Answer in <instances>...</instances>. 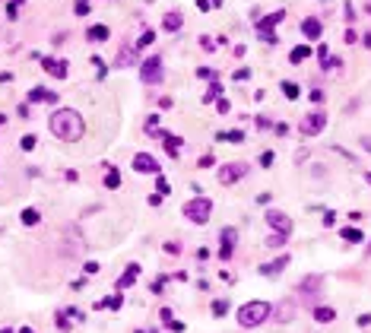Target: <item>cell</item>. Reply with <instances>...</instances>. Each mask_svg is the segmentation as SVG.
I'll return each instance as SVG.
<instances>
[{
	"label": "cell",
	"mask_w": 371,
	"mask_h": 333,
	"mask_svg": "<svg viewBox=\"0 0 371 333\" xmlns=\"http://www.w3.org/2000/svg\"><path fill=\"white\" fill-rule=\"evenodd\" d=\"M216 99H222V82L219 79H210V89L203 92V102H216Z\"/></svg>",
	"instance_id": "obj_21"
},
{
	"label": "cell",
	"mask_w": 371,
	"mask_h": 333,
	"mask_svg": "<svg viewBox=\"0 0 371 333\" xmlns=\"http://www.w3.org/2000/svg\"><path fill=\"white\" fill-rule=\"evenodd\" d=\"M152 41H155V32L152 29H143V35L137 38V51H140V48H149Z\"/></svg>",
	"instance_id": "obj_29"
},
{
	"label": "cell",
	"mask_w": 371,
	"mask_h": 333,
	"mask_svg": "<svg viewBox=\"0 0 371 333\" xmlns=\"http://www.w3.org/2000/svg\"><path fill=\"white\" fill-rule=\"evenodd\" d=\"M285 244V235H276V232H273L270 238H267V247H282Z\"/></svg>",
	"instance_id": "obj_33"
},
{
	"label": "cell",
	"mask_w": 371,
	"mask_h": 333,
	"mask_svg": "<svg viewBox=\"0 0 371 333\" xmlns=\"http://www.w3.org/2000/svg\"><path fill=\"white\" fill-rule=\"evenodd\" d=\"M42 67H45V73L54 76V79H67V73H70V64L67 61H54V57H42Z\"/></svg>",
	"instance_id": "obj_9"
},
{
	"label": "cell",
	"mask_w": 371,
	"mask_h": 333,
	"mask_svg": "<svg viewBox=\"0 0 371 333\" xmlns=\"http://www.w3.org/2000/svg\"><path fill=\"white\" fill-rule=\"evenodd\" d=\"M181 213H184V219L197 222V225H207L210 216H213V200L210 197H190Z\"/></svg>",
	"instance_id": "obj_3"
},
{
	"label": "cell",
	"mask_w": 371,
	"mask_h": 333,
	"mask_svg": "<svg viewBox=\"0 0 371 333\" xmlns=\"http://www.w3.org/2000/svg\"><path fill=\"white\" fill-rule=\"evenodd\" d=\"M134 64H137V45H124L114 57V67L124 70V67H134Z\"/></svg>",
	"instance_id": "obj_12"
},
{
	"label": "cell",
	"mask_w": 371,
	"mask_h": 333,
	"mask_svg": "<svg viewBox=\"0 0 371 333\" xmlns=\"http://www.w3.org/2000/svg\"><path fill=\"white\" fill-rule=\"evenodd\" d=\"M108 35H111V29H108V26H102V22H95V26H89V29H86V38H89V41H95V45L108 41Z\"/></svg>",
	"instance_id": "obj_16"
},
{
	"label": "cell",
	"mask_w": 371,
	"mask_h": 333,
	"mask_svg": "<svg viewBox=\"0 0 371 333\" xmlns=\"http://www.w3.org/2000/svg\"><path fill=\"white\" fill-rule=\"evenodd\" d=\"M19 333H32V330H29V327H22V330H19Z\"/></svg>",
	"instance_id": "obj_56"
},
{
	"label": "cell",
	"mask_w": 371,
	"mask_h": 333,
	"mask_svg": "<svg viewBox=\"0 0 371 333\" xmlns=\"http://www.w3.org/2000/svg\"><path fill=\"white\" fill-rule=\"evenodd\" d=\"M0 333H13V330H10V327H4V330H0Z\"/></svg>",
	"instance_id": "obj_55"
},
{
	"label": "cell",
	"mask_w": 371,
	"mask_h": 333,
	"mask_svg": "<svg viewBox=\"0 0 371 333\" xmlns=\"http://www.w3.org/2000/svg\"><path fill=\"white\" fill-rule=\"evenodd\" d=\"M57 327H61V330H67V327H70V320H67V311H61V314H57Z\"/></svg>",
	"instance_id": "obj_44"
},
{
	"label": "cell",
	"mask_w": 371,
	"mask_h": 333,
	"mask_svg": "<svg viewBox=\"0 0 371 333\" xmlns=\"http://www.w3.org/2000/svg\"><path fill=\"white\" fill-rule=\"evenodd\" d=\"M279 89H282V95H285L289 102H295L298 95H302V89H298V82H289V79H282V82H279Z\"/></svg>",
	"instance_id": "obj_23"
},
{
	"label": "cell",
	"mask_w": 371,
	"mask_h": 333,
	"mask_svg": "<svg viewBox=\"0 0 371 333\" xmlns=\"http://www.w3.org/2000/svg\"><path fill=\"white\" fill-rule=\"evenodd\" d=\"M83 270H86V276H95V273H99V264H95V260H92V264H86Z\"/></svg>",
	"instance_id": "obj_47"
},
{
	"label": "cell",
	"mask_w": 371,
	"mask_h": 333,
	"mask_svg": "<svg viewBox=\"0 0 371 333\" xmlns=\"http://www.w3.org/2000/svg\"><path fill=\"white\" fill-rule=\"evenodd\" d=\"M48 127H51V134L64 143H76L83 140L86 134V124H83V114L73 111V108H57L51 117H48Z\"/></svg>",
	"instance_id": "obj_1"
},
{
	"label": "cell",
	"mask_w": 371,
	"mask_h": 333,
	"mask_svg": "<svg viewBox=\"0 0 371 333\" xmlns=\"http://www.w3.org/2000/svg\"><path fill=\"white\" fill-rule=\"evenodd\" d=\"M320 67H324V70H337V67H343V61H340V57H327V61H320Z\"/></svg>",
	"instance_id": "obj_37"
},
{
	"label": "cell",
	"mask_w": 371,
	"mask_h": 333,
	"mask_svg": "<svg viewBox=\"0 0 371 333\" xmlns=\"http://www.w3.org/2000/svg\"><path fill=\"white\" fill-rule=\"evenodd\" d=\"M216 108H219V114H229V108H232V105L225 102V99H216Z\"/></svg>",
	"instance_id": "obj_43"
},
{
	"label": "cell",
	"mask_w": 371,
	"mask_h": 333,
	"mask_svg": "<svg viewBox=\"0 0 371 333\" xmlns=\"http://www.w3.org/2000/svg\"><path fill=\"white\" fill-rule=\"evenodd\" d=\"M308 95H311V102H314V105H324V92H320V89H311Z\"/></svg>",
	"instance_id": "obj_41"
},
{
	"label": "cell",
	"mask_w": 371,
	"mask_h": 333,
	"mask_svg": "<svg viewBox=\"0 0 371 333\" xmlns=\"http://www.w3.org/2000/svg\"><path fill=\"white\" fill-rule=\"evenodd\" d=\"M137 276H140V264H127V270L117 276V282H114V289L117 292H124V289H130V285L137 282Z\"/></svg>",
	"instance_id": "obj_11"
},
{
	"label": "cell",
	"mask_w": 371,
	"mask_h": 333,
	"mask_svg": "<svg viewBox=\"0 0 371 333\" xmlns=\"http://www.w3.org/2000/svg\"><path fill=\"white\" fill-rule=\"evenodd\" d=\"M371 324V314H362V317H358V327H368Z\"/></svg>",
	"instance_id": "obj_49"
},
{
	"label": "cell",
	"mask_w": 371,
	"mask_h": 333,
	"mask_svg": "<svg viewBox=\"0 0 371 333\" xmlns=\"http://www.w3.org/2000/svg\"><path fill=\"white\" fill-rule=\"evenodd\" d=\"M260 41H267V45H279V35H276V32H260Z\"/></svg>",
	"instance_id": "obj_38"
},
{
	"label": "cell",
	"mask_w": 371,
	"mask_h": 333,
	"mask_svg": "<svg viewBox=\"0 0 371 333\" xmlns=\"http://www.w3.org/2000/svg\"><path fill=\"white\" fill-rule=\"evenodd\" d=\"M267 225L276 235H285V238H289V232H292V219L285 216V213H279V210H270L267 213Z\"/></svg>",
	"instance_id": "obj_7"
},
{
	"label": "cell",
	"mask_w": 371,
	"mask_h": 333,
	"mask_svg": "<svg viewBox=\"0 0 371 333\" xmlns=\"http://www.w3.org/2000/svg\"><path fill=\"white\" fill-rule=\"evenodd\" d=\"M314 317L320 320V324H330V320L337 317V311H333V308H327V305H320V308H314Z\"/></svg>",
	"instance_id": "obj_26"
},
{
	"label": "cell",
	"mask_w": 371,
	"mask_h": 333,
	"mask_svg": "<svg viewBox=\"0 0 371 333\" xmlns=\"http://www.w3.org/2000/svg\"><path fill=\"white\" fill-rule=\"evenodd\" d=\"M162 140H165V143H162L165 152H169L172 159H178V152H181V143H184V140H181V137H175V134H165Z\"/></svg>",
	"instance_id": "obj_18"
},
{
	"label": "cell",
	"mask_w": 371,
	"mask_h": 333,
	"mask_svg": "<svg viewBox=\"0 0 371 333\" xmlns=\"http://www.w3.org/2000/svg\"><path fill=\"white\" fill-rule=\"evenodd\" d=\"M181 26H184V16L178 13V10H175V13H165V19H162V29L165 32H178Z\"/></svg>",
	"instance_id": "obj_19"
},
{
	"label": "cell",
	"mask_w": 371,
	"mask_h": 333,
	"mask_svg": "<svg viewBox=\"0 0 371 333\" xmlns=\"http://www.w3.org/2000/svg\"><path fill=\"white\" fill-rule=\"evenodd\" d=\"M210 4H213V7H222V0H210Z\"/></svg>",
	"instance_id": "obj_53"
},
{
	"label": "cell",
	"mask_w": 371,
	"mask_h": 333,
	"mask_svg": "<svg viewBox=\"0 0 371 333\" xmlns=\"http://www.w3.org/2000/svg\"><path fill=\"white\" fill-rule=\"evenodd\" d=\"M365 181H368V184H371V172H365Z\"/></svg>",
	"instance_id": "obj_54"
},
{
	"label": "cell",
	"mask_w": 371,
	"mask_h": 333,
	"mask_svg": "<svg viewBox=\"0 0 371 333\" xmlns=\"http://www.w3.org/2000/svg\"><path fill=\"white\" fill-rule=\"evenodd\" d=\"M327 57H330V51H327V45H320V48H317V61H327Z\"/></svg>",
	"instance_id": "obj_48"
},
{
	"label": "cell",
	"mask_w": 371,
	"mask_h": 333,
	"mask_svg": "<svg viewBox=\"0 0 371 333\" xmlns=\"http://www.w3.org/2000/svg\"><path fill=\"white\" fill-rule=\"evenodd\" d=\"M298 130H302L305 137H320L327 130V114L324 111H311V114H305L302 121H298Z\"/></svg>",
	"instance_id": "obj_5"
},
{
	"label": "cell",
	"mask_w": 371,
	"mask_h": 333,
	"mask_svg": "<svg viewBox=\"0 0 371 333\" xmlns=\"http://www.w3.org/2000/svg\"><path fill=\"white\" fill-rule=\"evenodd\" d=\"M216 140H225V143H244V134H241V130H219Z\"/></svg>",
	"instance_id": "obj_24"
},
{
	"label": "cell",
	"mask_w": 371,
	"mask_h": 333,
	"mask_svg": "<svg viewBox=\"0 0 371 333\" xmlns=\"http://www.w3.org/2000/svg\"><path fill=\"white\" fill-rule=\"evenodd\" d=\"M340 235H343V241H349V244H358V241L365 238V235H362V229H352V225H349V229H343Z\"/></svg>",
	"instance_id": "obj_27"
},
{
	"label": "cell",
	"mask_w": 371,
	"mask_h": 333,
	"mask_svg": "<svg viewBox=\"0 0 371 333\" xmlns=\"http://www.w3.org/2000/svg\"><path fill=\"white\" fill-rule=\"evenodd\" d=\"M19 7H22V0H7V19H16Z\"/></svg>",
	"instance_id": "obj_30"
},
{
	"label": "cell",
	"mask_w": 371,
	"mask_h": 333,
	"mask_svg": "<svg viewBox=\"0 0 371 333\" xmlns=\"http://www.w3.org/2000/svg\"><path fill=\"white\" fill-rule=\"evenodd\" d=\"M105 187H108V190H117V187H121V172H117V169H108V172H105Z\"/></svg>",
	"instance_id": "obj_25"
},
{
	"label": "cell",
	"mask_w": 371,
	"mask_h": 333,
	"mask_svg": "<svg viewBox=\"0 0 371 333\" xmlns=\"http://www.w3.org/2000/svg\"><path fill=\"white\" fill-rule=\"evenodd\" d=\"M248 76H251V70H248V67H241V70H235V79H238V82H241V79H248Z\"/></svg>",
	"instance_id": "obj_45"
},
{
	"label": "cell",
	"mask_w": 371,
	"mask_h": 333,
	"mask_svg": "<svg viewBox=\"0 0 371 333\" xmlns=\"http://www.w3.org/2000/svg\"><path fill=\"white\" fill-rule=\"evenodd\" d=\"M35 143H38V140H35L32 134H26V137H22V140H19V146H22V149H26V152H32V149H35Z\"/></svg>",
	"instance_id": "obj_34"
},
{
	"label": "cell",
	"mask_w": 371,
	"mask_h": 333,
	"mask_svg": "<svg viewBox=\"0 0 371 333\" xmlns=\"http://www.w3.org/2000/svg\"><path fill=\"white\" fill-rule=\"evenodd\" d=\"M343 13H346V22H355V10H352V4H346Z\"/></svg>",
	"instance_id": "obj_42"
},
{
	"label": "cell",
	"mask_w": 371,
	"mask_h": 333,
	"mask_svg": "<svg viewBox=\"0 0 371 333\" xmlns=\"http://www.w3.org/2000/svg\"><path fill=\"white\" fill-rule=\"evenodd\" d=\"M197 76H200V79H219V73H216V70H210V67H200Z\"/></svg>",
	"instance_id": "obj_35"
},
{
	"label": "cell",
	"mask_w": 371,
	"mask_h": 333,
	"mask_svg": "<svg viewBox=\"0 0 371 333\" xmlns=\"http://www.w3.org/2000/svg\"><path fill=\"white\" fill-rule=\"evenodd\" d=\"M134 333H146V330H134Z\"/></svg>",
	"instance_id": "obj_57"
},
{
	"label": "cell",
	"mask_w": 371,
	"mask_h": 333,
	"mask_svg": "<svg viewBox=\"0 0 371 333\" xmlns=\"http://www.w3.org/2000/svg\"><path fill=\"white\" fill-rule=\"evenodd\" d=\"M273 162H276V152H273V149H267V152H260V165H263V169H270V165Z\"/></svg>",
	"instance_id": "obj_32"
},
{
	"label": "cell",
	"mask_w": 371,
	"mask_h": 333,
	"mask_svg": "<svg viewBox=\"0 0 371 333\" xmlns=\"http://www.w3.org/2000/svg\"><path fill=\"white\" fill-rule=\"evenodd\" d=\"M155 194H172V184H169V178H165V175H155Z\"/></svg>",
	"instance_id": "obj_28"
},
{
	"label": "cell",
	"mask_w": 371,
	"mask_h": 333,
	"mask_svg": "<svg viewBox=\"0 0 371 333\" xmlns=\"http://www.w3.org/2000/svg\"><path fill=\"white\" fill-rule=\"evenodd\" d=\"M362 149H365V152H371V137H362Z\"/></svg>",
	"instance_id": "obj_51"
},
{
	"label": "cell",
	"mask_w": 371,
	"mask_h": 333,
	"mask_svg": "<svg viewBox=\"0 0 371 333\" xmlns=\"http://www.w3.org/2000/svg\"><path fill=\"white\" fill-rule=\"evenodd\" d=\"M244 175H248L244 162H229V165H222V169H219V184H235V181H241Z\"/></svg>",
	"instance_id": "obj_6"
},
{
	"label": "cell",
	"mask_w": 371,
	"mask_h": 333,
	"mask_svg": "<svg viewBox=\"0 0 371 333\" xmlns=\"http://www.w3.org/2000/svg\"><path fill=\"white\" fill-rule=\"evenodd\" d=\"M285 264H289V257H285V254H282L279 260H273V264H263V267H260V276H279V273H282V267H285Z\"/></svg>",
	"instance_id": "obj_17"
},
{
	"label": "cell",
	"mask_w": 371,
	"mask_h": 333,
	"mask_svg": "<svg viewBox=\"0 0 371 333\" xmlns=\"http://www.w3.org/2000/svg\"><path fill=\"white\" fill-rule=\"evenodd\" d=\"M282 19H285L282 10H276V13H270V16H263V19H257V35H260V32H273V26H279Z\"/></svg>",
	"instance_id": "obj_15"
},
{
	"label": "cell",
	"mask_w": 371,
	"mask_h": 333,
	"mask_svg": "<svg viewBox=\"0 0 371 333\" xmlns=\"http://www.w3.org/2000/svg\"><path fill=\"white\" fill-rule=\"evenodd\" d=\"M225 311H229V302H225V299H216V302H213V314H216V317H222Z\"/></svg>",
	"instance_id": "obj_31"
},
{
	"label": "cell",
	"mask_w": 371,
	"mask_h": 333,
	"mask_svg": "<svg viewBox=\"0 0 371 333\" xmlns=\"http://www.w3.org/2000/svg\"><path fill=\"white\" fill-rule=\"evenodd\" d=\"M197 7H200V10H203V13H207V10H210V7H213V4H210V0H197Z\"/></svg>",
	"instance_id": "obj_50"
},
{
	"label": "cell",
	"mask_w": 371,
	"mask_h": 333,
	"mask_svg": "<svg viewBox=\"0 0 371 333\" xmlns=\"http://www.w3.org/2000/svg\"><path fill=\"white\" fill-rule=\"evenodd\" d=\"M333 222H337V213H330V210H327V213H324V225H327V229H330V225H333Z\"/></svg>",
	"instance_id": "obj_46"
},
{
	"label": "cell",
	"mask_w": 371,
	"mask_h": 333,
	"mask_svg": "<svg viewBox=\"0 0 371 333\" xmlns=\"http://www.w3.org/2000/svg\"><path fill=\"white\" fill-rule=\"evenodd\" d=\"M362 45H365V48H371V32H368V35H365V38H362Z\"/></svg>",
	"instance_id": "obj_52"
},
{
	"label": "cell",
	"mask_w": 371,
	"mask_h": 333,
	"mask_svg": "<svg viewBox=\"0 0 371 333\" xmlns=\"http://www.w3.org/2000/svg\"><path fill=\"white\" fill-rule=\"evenodd\" d=\"M235 241H238V232L232 229V225H229V229H222V235H219V257L222 260H229L232 257V251H235Z\"/></svg>",
	"instance_id": "obj_10"
},
{
	"label": "cell",
	"mask_w": 371,
	"mask_h": 333,
	"mask_svg": "<svg viewBox=\"0 0 371 333\" xmlns=\"http://www.w3.org/2000/svg\"><path fill=\"white\" fill-rule=\"evenodd\" d=\"M308 54H311L308 45H295L292 51H289V61H292V64H302V61H308Z\"/></svg>",
	"instance_id": "obj_22"
},
{
	"label": "cell",
	"mask_w": 371,
	"mask_h": 333,
	"mask_svg": "<svg viewBox=\"0 0 371 333\" xmlns=\"http://www.w3.org/2000/svg\"><path fill=\"white\" fill-rule=\"evenodd\" d=\"M162 76H165V70H162V57L159 54H152V57H146V61L140 64V79L146 82V86L162 82Z\"/></svg>",
	"instance_id": "obj_4"
},
{
	"label": "cell",
	"mask_w": 371,
	"mask_h": 333,
	"mask_svg": "<svg viewBox=\"0 0 371 333\" xmlns=\"http://www.w3.org/2000/svg\"><path fill=\"white\" fill-rule=\"evenodd\" d=\"M121 305H124V295H111V299H105V308H114V311H117Z\"/></svg>",
	"instance_id": "obj_36"
},
{
	"label": "cell",
	"mask_w": 371,
	"mask_h": 333,
	"mask_svg": "<svg viewBox=\"0 0 371 333\" xmlns=\"http://www.w3.org/2000/svg\"><path fill=\"white\" fill-rule=\"evenodd\" d=\"M302 35H305L308 41H317L320 35H324V22H320V19H314V16H308V19L302 22Z\"/></svg>",
	"instance_id": "obj_13"
},
{
	"label": "cell",
	"mask_w": 371,
	"mask_h": 333,
	"mask_svg": "<svg viewBox=\"0 0 371 333\" xmlns=\"http://www.w3.org/2000/svg\"><path fill=\"white\" fill-rule=\"evenodd\" d=\"M38 102H48V105H57V92L45 89V86H35L29 89V105H38Z\"/></svg>",
	"instance_id": "obj_14"
},
{
	"label": "cell",
	"mask_w": 371,
	"mask_h": 333,
	"mask_svg": "<svg viewBox=\"0 0 371 333\" xmlns=\"http://www.w3.org/2000/svg\"><path fill=\"white\" fill-rule=\"evenodd\" d=\"M73 10H76V16H86V13H89V0H76Z\"/></svg>",
	"instance_id": "obj_39"
},
{
	"label": "cell",
	"mask_w": 371,
	"mask_h": 333,
	"mask_svg": "<svg viewBox=\"0 0 371 333\" xmlns=\"http://www.w3.org/2000/svg\"><path fill=\"white\" fill-rule=\"evenodd\" d=\"M200 48H203V51H216V41H213L210 35H203V38H200Z\"/></svg>",
	"instance_id": "obj_40"
},
{
	"label": "cell",
	"mask_w": 371,
	"mask_h": 333,
	"mask_svg": "<svg viewBox=\"0 0 371 333\" xmlns=\"http://www.w3.org/2000/svg\"><path fill=\"white\" fill-rule=\"evenodd\" d=\"M19 219H22V225H38L42 222V213L35 210V206H26V210L19 213Z\"/></svg>",
	"instance_id": "obj_20"
},
{
	"label": "cell",
	"mask_w": 371,
	"mask_h": 333,
	"mask_svg": "<svg viewBox=\"0 0 371 333\" xmlns=\"http://www.w3.org/2000/svg\"><path fill=\"white\" fill-rule=\"evenodd\" d=\"M270 314H273V308L267 302H248V305L238 308V324L241 327H260Z\"/></svg>",
	"instance_id": "obj_2"
},
{
	"label": "cell",
	"mask_w": 371,
	"mask_h": 333,
	"mask_svg": "<svg viewBox=\"0 0 371 333\" xmlns=\"http://www.w3.org/2000/svg\"><path fill=\"white\" fill-rule=\"evenodd\" d=\"M134 172L137 175H159V162H155L149 152H137L134 156Z\"/></svg>",
	"instance_id": "obj_8"
}]
</instances>
